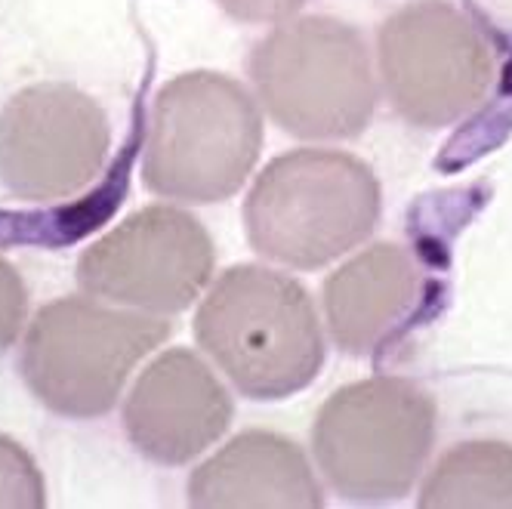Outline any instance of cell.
<instances>
[{
  "label": "cell",
  "instance_id": "3",
  "mask_svg": "<svg viewBox=\"0 0 512 509\" xmlns=\"http://www.w3.org/2000/svg\"><path fill=\"white\" fill-rule=\"evenodd\" d=\"M260 142V112L238 81L210 71L182 75L155 99L145 186L176 201H223L241 189Z\"/></svg>",
  "mask_w": 512,
  "mask_h": 509
},
{
  "label": "cell",
  "instance_id": "8",
  "mask_svg": "<svg viewBox=\"0 0 512 509\" xmlns=\"http://www.w3.org/2000/svg\"><path fill=\"white\" fill-rule=\"evenodd\" d=\"M210 272L213 244L195 216L145 207L84 253L78 284L93 297L167 315L195 303Z\"/></svg>",
  "mask_w": 512,
  "mask_h": 509
},
{
  "label": "cell",
  "instance_id": "11",
  "mask_svg": "<svg viewBox=\"0 0 512 509\" xmlns=\"http://www.w3.org/2000/svg\"><path fill=\"white\" fill-rule=\"evenodd\" d=\"M192 506H297L318 509L321 488L297 442L275 432H241L223 451L195 469Z\"/></svg>",
  "mask_w": 512,
  "mask_h": 509
},
{
  "label": "cell",
  "instance_id": "12",
  "mask_svg": "<svg viewBox=\"0 0 512 509\" xmlns=\"http://www.w3.org/2000/svg\"><path fill=\"white\" fill-rule=\"evenodd\" d=\"M420 294V272L395 244L358 253L324 284V312L343 352H374Z\"/></svg>",
  "mask_w": 512,
  "mask_h": 509
},
{
  "label": "cell",
  "instance_id": "4",
  "mask_svg": "<svg viewBox=\"0 0 512 509\" xmlns=\"http://www.w3.org/2000/svg\"><path fill=\"white\" fill-rule=\"evenodd\" d=\"M250 78L269 115L300 139H352L377 105L361 34L331 16L275 28L253 50Z\"/></svg>",
  "mask_w": 512,
  "mask_h": 509
},
{
  "label": "cell",
  "instance_id": "5",
  "mask_svg": "<svg viewBox=\"0 0 512 509\" xmlns=\"http://www.w3.org/2000/svg\"><path fill=\"white\" fill-rule=\"evenodd\" d=\"M435 442V402L401 377L343 386L318 411V466L346 500L383 503L408 494Z\"/></svg>",
  "mask_w": 512,
  "mask_h": 509
},
{
  "label": "cell",
  "instance_id": "7",
  "mask_svg": "<svg viewBox=\"0 0 512 509\" xmlns=\"http://www.w3.org/2000/svg\"><path fill=\"white\" fill-rule=\"evenodd\" d=\"M380 68L401 118L448 127L485 99L494 56L469 16L445 0H420L383 25Z\"/></svg>",
  "mask_w": 512,
  "mask_h": 509
},
{
  "label": "cell",
  "instance_id": "13",
  "mask_svg": "<svg viewBox=\"0 0 512 509\" xmlns=\"http://www.w3.org/2000/svg\"><path fill=\"white\" fill-rule=\"evenodd\" d=\"M420 506H512V448L500 442H466L460 448H451L423 485Z\"/></svg>",
  "mask_w": 512,
  "mask_h": 509
},
{
  "label": "cell",
  "instance_id": "6",
  "mask_svg": "<svg viewBox=\"0 0 512 509\" xmlns=\"http://www.w3.org/2000/svg\"><path fill=\"white\" fill-rule=\"evenodd\" d=\"M170 334L152 315L93 300L50 303L31 321L22 374L41 402L65 417H99L118 402L130 371Z\"/></svg>",
  "mask_w": 512,
  "mask_h": 509
},
{
  "label": "cell",
  "instance_id": "15",
  "mask_svg": "<svg viewBox=\"0 0 512 509\" xmlns=\"http://www.w3.org/2000/svg\"><path fill=\"white\" fill-rule=\"evenodd\" d=\"M25 312H28L25 284L10 263L0 260V352L13 346V340L19 337Z\"/></svg>",
  "mask_w": 512,
  "mask_h": 509
},
{
  "label": "cell",
  "instance_id": "16",
  "mask_svg": "<svg viewBox=\"0 0 512 509\" xmlns=\"http://www.w3.org/2000/svg\"><path fill=\"white\" fill-rule=\"evenodd\" d=\"M216 4L241 22H281L294 16L306 0H216Z\"/></svg>",
  "mask_w": 512,
  "mask_h": 509
},
{
  "label": "cell",
  "instance_id": "1",
  "mask_svg": "<svg viewBox=\"0 0 512 509\" xmlns=\"http://www.w3.org/2000/svg\"><path fill=\"white\" fill-rule=\"evenodd\" d=\"M195 334L226 377L260 402L306 389L324 361L309 294L294 278L260 266L229 269L213 284Z\"/></svg>",
  "mask_w": 512,
  "mask_h": 509
},
{
  "label": "cell",
  "instance_id": "2",
  "mask_svg": "<svg viewBox=\"0 0 512 509\" xmlns=\"http://www.w3.org/2000/svg\"><path fill=\"white\" fill-rule=\"evenodd\" d=\"M380 220L374 170L346 152L300 149L275 158L244 204L250 244L263 257L318 269L361 244Z\"/></svg>",
  "mask_w": 512,
  "mask_h": 509
},
{
  "label": "cell",
  "instance_id": "9",
  "mask_svg": "<svg viewBox=\"0 0 512 509\" xmlns=\"http://www.w3.org/2000/svg\"><path fill=\"white\" fill-rule=\"evenodd\" d=\"M102 108L68 84H38L10 99L0 115V183L28 201L75 195L108 155Z\"/></svg>",
  "mask_w": 512,
  "mask_h": 509
},
{
  "label": "cell",
  "instance_id": "10",
  "mask_svg": "<svg viewBox=\"0 0 512 509\" xmlns=\"http://www.w3.org/2000/svg\"><path fill=\"white\" fill-rule=\"evenodd\" d=\"M229 392L186 349L164 352L145 371L124 408L130 442L155 463L179 466L229 429Z\"/></svg>",
  "mask_w": 512,
  "mask_h": 509
},
{
  "label": "cell",
  "instance_id": "14",
  "mask_svg": "<svg viewBox=\"0 0 512 509\" xmlns=\"http://www.w3.org/2000/svg\"><path fill=\"white\" fill-rule=\"evenodd\" d=\"M47 503L44 479L25 448L0 435V506L34 509Z\"/></svg>",
  "mask_w": 512,
  "mask_h": 509
}]
</instances>
